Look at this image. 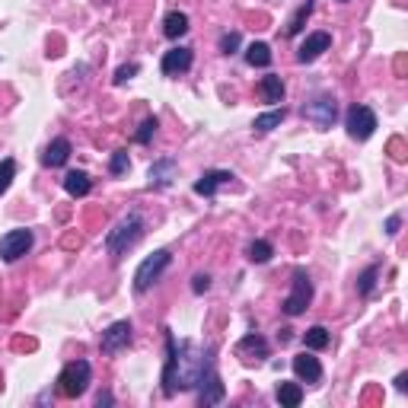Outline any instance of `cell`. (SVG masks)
I'll return each instance as SVG.
<instances>
[{"label":"cell","instance_id":"6da1fadb","mask_svg":"<svg viewBox=\"0 0 408 408\" xmlns=\"http://www.w3.org/2000/svg\"><path fill=\"white\" fill-rule=\"evenodd\" d=\"M211 373V358L192 342L175 344L166 329V370H163V392L173 396L175 389H192Z\"/></svg>","mask_w":408,"mask_h":408},{"label":"cell","instance_id":"7a4b0ae2","mask_svg":"<svg viewBox=\"0 0 408 408\" xmlns=\"http://www.w3.org/2000/svg\"><path fill=\"white\" fill-rule=\"evenodd\" d=\"M141 236H144V217L134 211V214H128L125 220H118L115 230H108V236H106L108 255H112V258L128 255V249H131Z\"/></svg>","mask_w":408,"mask_h":408},{"label":"cell","instance_id":"3957f363","mask_svg":"<svg viewBox=\"0 0 408 408\" xmlns=\"http://www.w3.org/2000/svg\"><path fill=\"white\" fill-rule=\"evenodd\" d=\"M90 380H93V367L86 364V360H70L58 376V392L64 399H77V396L86 392Z\"/></svg>","mask_w":408,"mask_h":408},{"label":"cell","instance_id":"277c9868","mask_svg":"<svg viewBox=\"0 0 408 408\" xmlns=\"http://www.w3.org/2000/svg\"><path fill=\"white\" fill-rule=\"evenodd\" d=\"M169 262H173V255H169L166 249H157L153 255H147L141 262V268H137V275H134V291L144 293V291H150L153 284L159 281V275L169 268Z\"/></svg>","mask_w":408,"mask_h":408},{"label":"cell","instance_id":"5b68a950","mask_svg":"<svg viewBox=\"0 0 408 408\" xmlns=\"http://www.w3.org/2000/svg\"><path fill=\"white\" fill-rule=\"evenodd\" d=\"M309 300H313V284H309L307 271H293V287L291 293H287V300H284V313L287 316H300L303 309L309 307Z\"/></svg>","mask_w":408,"mask_h":408},{"label":"cell","instance_id":"8992f818","mask_svg":"<svg viewBox=\"0 0 408 408\" xmlns=\"http://www.w3.org/2000/svg\"><path fill=\"white\" fill-rule=\"evenodd\" d=\"M344 125H348V134L354 137V141H367V137L376 131V115H373V108H367V106H351V108H348V115H344Z\"/></svg>","mask_w":408,"mask_h":408},{"label":"cell","instance_id":"52a82bcc","mask_svg":"<svg viewBox=\"0 0 408 408\" xmlns=\"http://www.w3.org/2000/svg\"><path fill=\"white\" fill-rule=\"evenodd\" d=\"M32 249V230H10L3 240H0V258L3 262H17L26 252Z\"/></svg>","mask_w":408,"mask_h":408},{"label":"cell","instance_id":"ba28073f","mask_svg":"<svg viewBox=\"0 0 408 408\" xmlns=\"http://www.w3.org/2000/svg\"><path fill=\"white\" fill-rule=\"evenodd\" d=\"M303 115H307V122H313L319 131H329V128L335 125V118H338V106H335V99L322 96V99L309 102V106L303 108Z\"/></svg>","mask_w":408,"mask_h":408},{"label":"cell","instance_id":"9c48e42d","mask_svg":"<svg viewBox=\"0 0 408 408\" xmlns=\"http://www.w3.org/2000/svg\"><path fill=\"white\" fill-rule=\"evenodd\" d=\"M131 344V322L122 319V322H112L102 332V351L106 354H118V351H125Z\"/></svg>","mask_w":408,"mask_h":408},{"label":"cell","instance_id":"30bf717a","mask_svg":"<svg viewBox=\"0 0 408 408\" xmlns=\"http://www.w3.org/2000/svg\"><path fill=\"white\" fill-rule=\"evenodd\" d=\"M329 45H332V35H329V32H313V35H307V42H303L300 51H297V61L309 64V61H316L322 51H329Z\"/></svg>","mask_w":408,"mask_h":408},{"label":"cell","instance_id":"8fae6325","mask_svg":"<svg viewBox=\"0 0 408 408\" xmlns=\"http://www.w3.org/2000/svg\"><path fill=\"white\" fill-rule=\"evenodd\" d=\"M230 179H233V173H226V169H208V173L201 175L198 182H195V195H204V198H211V195H214L220 185H230Z\"/></svg>","mask_w":408,"mask_h":408},{"label":"cell","instance_id":"7c38bea8","mask_svg":"<svg viewBox=\"0 0 408 408\" xmlns=\"http://www.w3.org/2000/svg\"><path fill=\"white\" fill-rule=\"evenodd\" d=\"M163 74L166 77H175V74H185L192 67V48H173L163 55Z\"/></svg>","mask_w":408,"mask_h":408},{"label":"cell","instance_id":"4fadbf2b","mask_svg":"<svg viewBox=\"0 0 408 408\" xmlns=\"http://www.w3.org/2000/svg\"><path fill=\"white\" fill-rule=\"evenodd\" d=\"M236 354H240L246 364H252V360H265L268 358V344H265V338H258V335H246L240 344H236Z\"/></svg>","mask_w":408,"mask_h":408},{"label":"cell","instance_id":"5bb4252c","mask_svg":"<svg viewBox=\"0 0 408 408\" xmlns=\"http://www.w3.org/2000/svg\"><path fill=\"white\" fill-rule=\"evenodd\" d=\"M175 179V159L166 157V159H157L150 166V188H169Z\"/></svg>","mask_w":408,"mask_h":408},{"label":"cell","instance_id":"9a60e30c","mask_svg":"<svg viewBox=\"0 0 408 408\" xmlns=\"http://www.w3.org/2000/svg\"><path fill=\"white\" fill-rule=\"evenodd\" d=\"M293 373L307 380V383H319L322 380V364L316 358H309V354H300V358H293Z\"/></svg>","mask_w":408,"mask_h":408},{"label":"cell","instance_id":"2e32d148","mask_svg":"<svg viewBox=\"0 0 408 408\" xmlns=\"http://www.w3.org/2000/svg\"><path fill=\"white\" fill-rule=\"evenodd\" d=\"M67 159H70V141H67V137H55V141L48 144V150H45L42 163L45 166H64Z\"/></svg>","mask_w":408,"mask_h":408},{"label":"cell","instance_id":"e0dca14e","mask_svg":"<svg viewBox=\"0 0 408 408\" xmlns=\"http://www.w3.org/2000/svg\"><path fill=\"white\" fill-rule=\"evenodd\" d=\"M90 188H93V179L86 173H80V169L64 175V192L70 198H84V195H90Z\"/></svg>","mask_w":408,"mask_h":408},{"label":"cell","instance_id":"ac0fdd59","mask_svg":"<svg viewBox=\"0 0 408 408\" xmlns=\"http://www.w3.org/2000/svg\"><path fill=\"white\" fill-rule=\"evenodd\" d=\"M198 402H201V405H217V402H224V383H220L214 373H208L204 380H201Z\"/></svg>","mask_w":408,"mask_h":408},{"label":"cell","instance_id":"d6986e66","mask_svg":"<svg viewBox=\"0 0 408 408\" xmlns=\"http://www.w3.org/2000/svg\"><path fill=\"white\" fill-rule=\"evenodd\" d=\"M258 96H262L265 102H281V99H284V84H281V77H275V74L262 77V84H258Z\"/></svg>","mask_w":408,"mask_h":408},{"label":"cell","instance_id":"ffe728a7","mask_svg":"<svg viewBox=\"0 0 408 408\" xmlns=\"http://www.w3.org/2000/svg\"><path fill=\"white\" fill-rule=\"evenodd\" d=\"M163 32H166V39H179V35H185L188 32V17H185L182 10L166 13V19H163Z\"/></svg>","mask_w":408,"mask_h":408},{"label":"cell","instance_id":"44dd1931","mask_svg":"<svg viewBox=\"0 0 408 408\" xmlns=\"http://www.w3.org/2000/svg\"><path fill=\"white\" fill-rule=\"evenodd\" d=\"M278 402H281L284 408H297L303 402V389L297 383H281L278 386Z\"/></svg>","mask_w":408,"mask_h":408},{"label":"cell","instance_id":"7402d4cb","mask_svg":"<svg viewBox=\"0 0 408 408\" xmlns=\"http://www.w3.org/2000/svg\"><path fill=\"white\" fill-rule=\"evenodd\" d=\"M329 329L325 325H313V329H307V335H303V342H307V348L309 351H322V348H329Z\"/></svg>","mask_w":408,"mask_h":408},{"label":"cell","instance_id":"603a6c76","mask_svg":"<svg viewBox=\"0 0 408 408\" xmlns=\"http://www.w3.org/2000/svg\"><path fill=\"white\" fill-rule=\"evenodd\" d=\"M246 61H249L252 67H268L271 64V48H268L265 42H252L249 48H246Z\"/></svg>","mask_w":408,"mask_h":408},{"label":"cell","instance_id":"cb8c5ba5","mask_svg":"<svg viewBox=\"0 0 408 408\" xmlns=\"http://www.w3.org/2000/svg\"><path fill=\"white\" fill-rule=\"evenodd\" d=\"M271 255H275V249H271V242H265V240L249 242V262H255V265H265V262H268Z\"/></svg>","mask_w":408,"mask_h":408},{"label":"cell","instance_id":"d4e9b609","mask_svg":"<svg viewBox=\"0 0 408 408\" xmlns=\"http://www.w3.org/2000/svg\"><path fill=\"white\" fill-rule=\"evenodd\" d=\"M309 13H313V0H307L297 13L291 17V23H287V35H300L303 32V23L309 19Z\"/></svg>","mask_w":408,"mask_h":408},{"label":"cell","instance_id":"484cf974","mask_svg":"<svg viewBox=\"0 0 408 408\" xmlns=\"http://www.w3.org/2000/svg\"><path fill=\"white\" fill-rule=\"evenodd\" d=\"M284 122V108H275V112H265V115H258L255 122H252V128L255 131H271V128H278Z\"/></svg>","mask_w":408,"mask_h":408},{"label":"cell","instance_id":"4316f807","mask_svg":"<svg viewBox=\"0 0 408 408\" xmlns=\"http://www.w3.org/2000/svg\"><path fill=\"white\" fill-rule=\"evenodd\" d=\"M376 275H380V268H376V265H370V268L364 271V275H360L358 291L364 293V297H370V293H373V287H376Z\"/></svg>","mask_w":408,"mask_h":408},{"label":"cell","instance_id":"83f0119b","mask_svg":"<svg viewBox=\"0 0 408 408\" xmlns=\"http://www.w3.org/2000/svg\"><path fill=\"white\" fill-rule=\"evenodd\" d=\"M13 175H17V163H13V159H0V195L10 188Z\"/></svg>","mask_w":408,"mask_h":408},{"label":"cell","instance_id":"f1b7e54d","mask_svg":"<svg viewBox=\"0 0 408 408\" xmlns=\"http://www.w3.org/2000/svg\"><path fill=\"white\" fill-rule=\"evenodd\" d=\"M128 166H131V159H128V150H115L112 153V163H108V173L112 175H125Z\"/></svg>","mask_w":408,"mask_h":408},{"label":"cell","instance_id":"f546056e","mask_svg":"<svg viewBox=\"0 0 408 408\" xmlns=\"http://www.w3.org/2000/svg\"><path fill=\"white\" fill-rule=\"evenodd\" d=\"M153 134H157V118H147V122L141 125V131L134 134V141H137V144H147Z\"/></svg>","mask_w":408,"mask_h":408},{"label":"cell","instance_id":"4dcf8cb0","mask_svg":"<svg viewBox=\"0 0 408 408\" xmlns=\"http://www.w3.org/2000/svg\"><path fill=\"white\" fill-rule=\"evenodd\" d=\"M236 48H240V32H226V35H220V51H224V55H233Z\"/></svg>","mask_w":408,"mask_h":408},{"label":"cell","instance_id":"1f68e13d","mask_svg":"<svg viewBox=\"0 0 408 408\" xmlns=\"http://www.w3.org/2000/svg\"><path fill=\"white\" fill-rule=\"evenodd\" d=\"M137 74V64H125L115 70V84H125V80H131V77Z\"/></svg>","mask_w":408,"mask_h":408},{"label":"cell","instance_id":"d6a6232c","mask_svg":"<svg viewBox=\"0 0 408 408\" xmlns=\"http://www.w3.org/2000/svg\"><path fill=\"white\" fill-rule=\"evenodd\" d=\"M211 287V275H195V281H192V291L195 293H204Z\"/></svg>","mask_w":408,"mask_h":408},{"label":"cell","instance_id":"836d02e7","mask_svg":"<svg viewBox=\"0 0 408 408\" xmlns=\"http://www.w3.org/2000/svg\"><path fill=\"white\" fill-rule=\"evenodd\" d=\"M399 224H402V217H399V214H392L389 220H386V233L396 236V233H399Z\"/></svg>","mask_w":408,"mask_h":408},{"label":"cell","instance_id":"e575fe53","mask_svg":"<svg viewBox=\"0 0 408 408\" xmlns=\"http://www.w3.org/2000/svg\"><path fill=\"white\" fill-rule=\"evenodd\" d=\"M96 405H112V392H99V396H96Z\"/></svg>","mask_w":408,"mask_h":408},{"label":"cell","instance_id":"d590c367","mask_svg":"<svg viewBox=\"0 0 408 408\" xmlns=\"http://www.w3.org/2000/svg\"><path fill=\"white\" fill-rule=\"evenodd\" d=\"M396 389H402V392L408 389V376H405V373H402V376H396Z\"/></svg>","mask_w":408,"mask_h":408}]
</instances>
